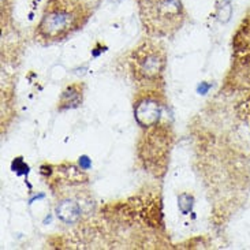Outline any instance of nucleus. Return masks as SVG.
I'll list each match as a JSON object with an SVG mask.
<instances>
[{
	"instance_id": "obj_1",
	"label": "nucleus",
	"mask_w": 250,
	"mask_h": 250,
	"mask_svg": "<svg viewBox=\"0 0 250 250\" xmlns=\"http://www.w3.org/2000/svg\"><path fill=\"white\" fill-rule=\"evenodd\" d=\"M141 8L145 25L156 33H169L179 25L182 10L179 0H144Z\"/></svg>"
},
{
	"instance_id": "obj_2",
	"label": "nucleus",
	"mask_w": 250,
	"mask_h": 250,
	"mask_svg": "<svg viewBox=\"0 0 250 250\" xmlns=\"http://www.w3.org/2000/svg\"><path fill=\"white\" fill-rule=\"evenodd\" d=\"M133 67L135 73L142 78L153 80L162 74L164 67V58L159 49L145 45L134 52Z\"/></svg>"
},
{
	"instance_id": "obj_3",
	"label": "nucleus",
	"mask_w": 250,
	"mask_h": 250,
	"mask_svg": "<svg viewBox=\"0 0 250 250\" xmlns=\"http://www.w3.org/2000/svg\"><path fill=\"white\" fill-rule=\"evenodd\" d=\"M71 25V17L66 13H54L47 15L41 23V32L48 37L62 36Z\"/></svg>"
},
{
	"instance_id": "obj_4",
	"label": "nucleus",
	"mask_w": 250,
	"mask_h": 250,
	"mask_svg": "<svg viewBox=\"0 0 250 250\" xmlns=\"http://www.w3.org/2000/svg\"><path fill=\"white\" fill-rule=\"evenodd\" d=\"M160 114H162V108H160L159 103L150 100V99L142 100L135 107V119L144 127L156 125L160 118Z\"/></svg>"
},
{
	"instance_id": "obj_5",
	"label": "nucleus",
	"mask_w": 250,
	"mask_h": 250,
	"mask_svg": "<svg viewBox=\"0 0 250 250\" xmlns=\"http://www.w3.org/2000/svg\"><path fill=\"white\" fill-rule=\"evenodd\" d=\"M56 212H58V217L63 222H66V223L75 222L80 217V213H81L80 207L73 201H64V203L59 204Z\"/></svg>"
}]
</instances>
